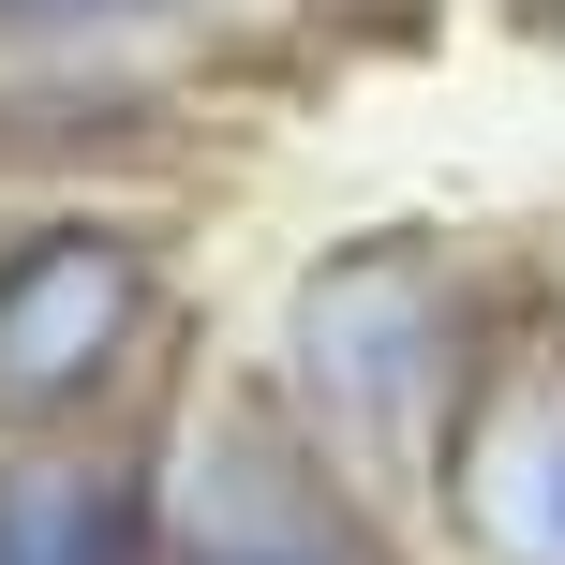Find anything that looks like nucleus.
Here are the masks:
<instances>
[{"mask_svg": "<svg viewBox=\"0 0 565 565\" xmlns=\"http://www.w3.org/2000/svg\"><path fill=\"white\" fill-rule=\"evenodd\" d=\"M179 565H342L328 507H312L298 477H282L268 447H209L194 477H179Z\"/></svg>", "mask_w": 565, "mask_h": 565, "instance_id": "nucleus-4", "label": "nucleus"}, {"mask_svg": "<svg viewBox=\"0 0 565 565\" xmlns=\"http://www.w3.org/2000/svg\"><path fill=\"white\" fill-rule=\"evenodd\" d=\"M0 565H149V507L105 461H0Z\"/></svg>", "mask_w": 565, "mask_h": 565, "instance_id": "nucleus-5", "label": "nucleus"}, {"mask_svg": "<svg viewBox=\"0 0 565 565\" xmlns=\"http://www.w3.org/2000/svg\"><path fill=\"white\" fill-rule=\"evenodd\" d=\"M75 15H149V0H0V30H75Z\"/></svg>", "mask_w": 565, "mask_h": 565, "instance_id": "nucleus-6", "label": "nucleus"}, {"mask_svg": "<svg viewBox=\"0 0 565 565\" xmlns=\"http://www.w3.org/2000/svg\"><path fill=\"white\" fill-rule=\"evenodd\" d=\"M298 372H312V402H328V417L417 431L431 387H447V312H431V282L402 268V254L328 268V282H312V312H298Z\"/></svg>", "mask_w": 565, "mask_h": 565, "instance_id": "nucleus-1", "label": "nucleus"}, {"mask_svg": "<svg viewBox=\"0 0 565 565\" xmlns=\"http://www.w3.org/2000/svg\"><path fill=\"white\" fill-rule=\"evenodd\" d=\"M461 521L491 565H565V372H507L461 417Z\"/></svg>", "mask_w": 565, "mask_h": 565, "instance_id": "nucleus-3", "label": "nucleus"}, {"mask_svg": "<svg viewBox=\"0 0 565 565\" xmlns=\"http://www.w3.org/2000/svg\"><path fill=\"white\" fill-rule=\"evenodd\" d=\"M135 312H149V282L119 238H30L0 268V417H60L135 342Z\"/></svg>", "mask_w": 565, "mask_h": 565, "instance_id": "nucleus-2", "label": "nucleus"}]
</instances>
